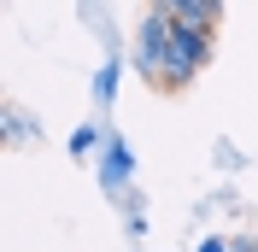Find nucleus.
<instances>
[{"mask_svg": "<svg viewBox=\"0 0 258 252\" xmlns=\"http://www.w3.org/2000/svg\"><path fill=\"white\" fill-rule=\"evenodd\" d=\"M211 65V30H194V24H176L170 30V47H164V71H159V88L164 94H182L200 71Z\"/></svg>", "mask_w": 258, "mask_h": 252, "instance_id": "obj_1", "label": "nucleus"}, {"mask_svg": "<svg viewBox=\"0 0 258 252\" xmlns=\"http://www.w3.org/2000/svg\"><path fill=\"white\" fill-rule=\"evenodd\" d=\"M170 30H176V18L170 12H141V24H135V71H141L153 88H159V71H164V47H170Z\"/></svg>", "mask_w": 258, "mask_h": 252, "instance_id": "obj_2", "label": "nucleus"}, {"mask_svg": "<svg viewBox=\"0 0 258 252\" xmlns=\"http://www.w3.org/2000/svg\"><path fill=\"white\" fill-rule=\"evenodd\" d=\"M100 188L112 194L117 205H129V194H135V147L123 141V135H112V141H106V153H100Z\"/></svg>", "mask_w": 258, "mask_h": 252, "instance_id": "obj_3", "label": "nucleus"}, {"mask_svg": "<svg viewBox=\"0 0 258 252\" xmlns=\"http://www.w3.org/2000/svg\"><path fill=\"white\" fill-rule=\"evenodd\" d=\"M106 141H112V135H106L100 123H77V129H71V158H82V164H100Z\"/></svg>", "mask_w": 258, "mask_h": 252, "instance_id": "obj_4", "label": "nucleus"}, {"mask_svg": "<svg viewBox=\"0 0 258 252\" xmlns=\"http://www.w3.org/2000/svg\"><path fill=\"white\" fill-rule=\"evenodd\" d=\"M117 88H123V59H117V53H106V59L94 65V106H112Z\"/></svg>", "mask_w": 258, "mask_h": 252, "instance_id": "obj_5", "label": "nucleus"}, {"mask_svg": "<svg viewBox=\"0 0 258 252\" xmlns=\"http://www.w3.org/2000/svg\"><path fill=\"white\" fill-rule=\"evenodd\" d=\"M176 24H194V30H217V24H223V0H194V6L176 18Z\"/></svg>", "mask_w": 258, "mask_h": 252, "instance_id": "obj_6", "label": "nucleus"}, {"mask_svg": "<svg viewBox=\"0 0 258 252\" xmlns=\"http://www.w3.org/2000/svg\"><path fill=\"white\" fill-rule=\"evenodd\" d=\"M194 252H246V235H206Z\"/></svg>", "mask_w": 258, "mask_h": 252, "instance_id": "obj_7", "label": "nucleus"}, {"mask_svg": "<svg viewBox=\"0 0 258 252\" xmlns=\"http://www.w3.org/2000/svg\"><path fill=\"white\" fill-rule=\"evenodd\" d=\"M153 6H159V12H170V18H182V12L194 6V0H153Z\"/></svg>", "mask_w": 258, "mask_h": 252, "instance_id": "obj_8", "label": "nucleus"}]
</instances>
